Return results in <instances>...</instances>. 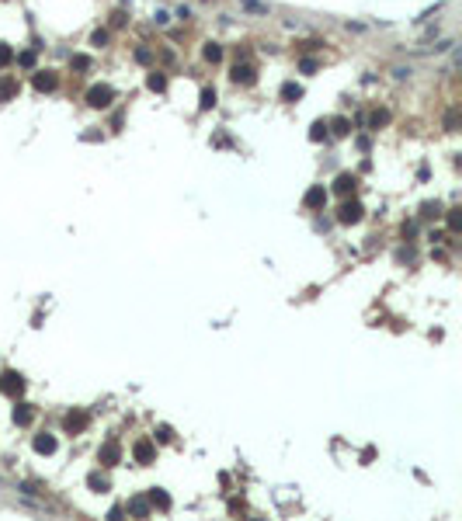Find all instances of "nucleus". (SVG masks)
Here are the masks:
<instances>
[{
  "instance_id": "obj_1",
  "label": "nucleus",
  "mask_w": 462,
  "mask_h": 521,
  "mask_svg": "<svg viewBox=\"0 0 462 521\" xmlns=\"http://www.w3.org/2000/svg\"><path fill=\"white\" fill-rule=\"evenodd\" d=\"M111 101H115V90H111L108 83H94V87L87 90V104H90V108H108Z\"/></svg>"
},
{
  "instance_id": "obj_2",
  "label": "nucleus",
  "mask_w": 462,
  "mask_h": 521,
  "mask_svg": "<svg viewBox=\"0 0 462 521\" xmlns=\"http://www.w3.org/2000/svg\"><path fill=\"white\" fill-rule=\"evenodd\" d=\"M0 389H3L7 396H21V393H24V375L21 372H3L0 375Z\"/></svg>"
},
{
  "instance_id": "obj_3",
  "label": "nucleus",
  "mask_w": 462,
  "mask_h": 521,
  "mask_svg": "<svg viewBox=\"0 0 462 521\" xmlns=\"http://www.w3.org/2000/svg\"><path fill=\"white\" fill-rule=\"evenodd\" d=\"M362 216H365V209H362V202H344V205L337 209V223H344V226L358 223Z\"/></svg>"
},
{
  "instance_id": "obj_4",
  "label": "nucleus",
  "mask_w": 462,
  "mask_h": 521,
  "mask_svg": "<svg viewBox=\"0 0 462 521\" xmlns=\"http://www.w3.org/2000/svg\"><path fill=\"white\" fill-rule=\"evenodd\" d=\"M132 455H136V462H139V466H150V462L156 459V448H153L150 438H139V442L132 445Z\"/></svg>"
},
{
  "instance_id": "obj_5",
  "label": "nucleus",
  "mask_w": 462,
  "mask_h": 521,
  "mask_svg": "<svg viewBox=\"0 0 462 521\" xmlns=\"http://www.w3.org/2000/svg\"><path fill=\"white\" fill-rule=\"evenodd\" d=\"M97 459H101L104 466H118V462H122V445H118V442H104L101 452H97Z\"/></svg>"
},
{
  "instance_id": "obj_6",
  "label": "nucleus",
  "mask_w": 462,
  "mask_h": 521,
  "mask_svg": "<svg viewBox=\"0 0 462 521\" xmlns=\"http://www.w3.org/2000/svg\"><path fill=\"white\" fill-rule=\"evenodd\" d=\"M17 90H21V83H17V76H0V104H7V101H14L17 97Z\"/></svg>"
},
{
  "instance_id": "obj_7",
  "label": "nucleus",
  "mask_w": 462,
  "mask_h": 521,
  "mask_svg": "<svg viewBox=\"0 0 462 521\" xmlns=\"http://www.w3.org/2000/svg\"><path fill=\"white\" fill-rule=\"evenodd\" d=\"M355 188H358V177H355V174H337V181H334V191H337L341 198L355 195Z\"/></svg>"
},
{
  "instance_id": "obj_8",
  "label": "nucleus",
  "mask_w": 462,
  "mask_h": 521,
  "mask_svg": "<svg viewBox=\"0 0 462 521\" xmlns=\"http://www.w3.org/2000/svg\"><path fill=\"white\" fill-rule=\"evenodd\" d=\"M56 87H59V73H52V70H38L35 73V90L45 94V90H56Z\"/></svg>"
},
{
  "instance_id": "obj_9",
  "label": "nucleus",
  "mask_w": 462,
  "mask_h": 521,
  "mask_svg": "<svg viewBox=\"0 0 462 521\" xmlns=\"http://www.w3.org/2000/svg\"><path fill=\"white\" fill-rule=\"evenodd\" d=\"M323 202H327V191H323V184L309 188L306 195H303V205H306V209H323Z\"/></svg>"
},
{
  "instance_id": "obj_10",
  "label": "nucleus",
  "mask_w": 462,
  "mask_h": 521,
  "mask_svg": "<svg viewBox=\"0 0 462 521\" xmlns=\"http://www.w3.org/2000/svg\"><path fill=\"white\" fill-rule=\"evenodd\" d=\"M230 76H233V83H243L247 87V83H254V66L250 63H236Z\"/></svg>"
},
{
  "instance_id": "obj_11",
  "label": "nucleus",
  "mask_w": 462,
  "mask_h": 521,
  "mask_svg": "<svg viewBox=\"0 0 462 521\" xmlns=\"http://www.w3.org/2000/svg\"><path fill=\"white\" fill-rule=\"evenodd\" d=\"M35 452L38 455H52L56 452V435H35Z\"/></svg>"
},
{
  "instance_id": "obj_12",
  "label": "nucleus",
  "mask_w": 462,
  "mask_h": 521,
  "mask_svg": "<svg viewBox=\"0 0 462 521\" xmlns=\"http://www.w3.org/2000/svg\"><path fill=\"white\" fill-rule=\"evenodd\" d=\"M278 94H282V101H289V104H296V101L303 97V87L289 80V83H282V90H278Z\"/></svg>"
},
{
  "instance_id": "obj_13",
  "label": "nucleus",
  "mask_w": 462,
  "mask_h": 521,
  "mask_svg": "<svg viewBox=\"0 0 462 521\" xmlns=\"http://www.w3.org/2000/svg\"><path fill=\"white\" fill-rule=\"evenodd\" d=\"M35 421V410L28 407V403H21V407H14V424H21V428H28Z\"/></svg>"
},
{
  "instance_id": "obj_14",
  "label": "nucleus",
  "mask_w": 462,
  "mask_h": 521,
  "mask_svg": "<svg viewBox=\"0 0 462 521\" xmlns=\"http://www.w3.org/2000/svg\"><path fill=\"white\" fill-rule=\"evenodd\" d=\"M129 515L146 518V515H150V497H132V501H129Z\"/></svg>"
},
{
  "instance_id": "obj_15",
  "label": "nucleus",
  "mask_w": 462,
  "mask_h": 521,
  "mask_svg": "<svg viewBox=\"0 0 462 521\" xmlns=\"http://www.w3.org/2000/svg\"><path fill=\"white\" fill-rule=\"evenodd\" d=\"M87 421H90V417H87V414H66V421H63V424H66V431H83V428H87Z\"/></svg>"
},
{
  "instance_id": "obj_16",
  "label": "nucleus",
  "mask_w": 462,
  "mask_h": 521,
  "mask_svg": "<svg viewBox=\"0 0 462 521\" xmlns=\"http://www.w3.org/2000/svg\"><path fill=\"white\" fill-rule=\"evenodd\" d=\"M150 508H160V511H167V508H170V497H167L160 487H153V490H150Z\"/></svg>"
},
{
  "instance_id": "obj_17",
  "label": "nucleus",
  "mask_w": 462,
  "mask_h": 521,
  "mask_svg": "<svg viewBox=\"0 0 462 521\" xmlns=\"http://www.w3.org/2000/svg\"><path fill=\"white\" fill-rule=\"evenodd\" d=\"M202 56H205V63H219V59H223V45H219V42H205Z\"/></svg>"
},
{
  "instance_id": "obj_18",
  "label": "nucleus",
  "mask_w": 462,
  "mask_h": 521,
  "mask_svg": "<svg viewBox=\"0 0 462 521\" xmlns=\"http://www.w3.org/2000/svg\"><path fill=\"white\" fill-rule=\"evenodd\" d=\"M146 87H150V90H167V76L153 70V73L146 76Z\"/></svg>"
},
{
  "instance_id": "obj_19",
  "label": "nucleus",
  "mask_w": 462,
  "mask_h": 521,
  "mask_svg": "<svg viewBox=\"0 0 462 521\" xmlns=\"http://www.w3.org/2000/svg\"><path fill=\"white\" fill-rule=\"evenodd\" d=\"M198 108H202V111L216 108V90H212V87H205V90H202V101H198Z\"/></svg>"
},
{
  "instance_id": "obj_20",
  "label": "nucleus",
  "mask_w": 462,
  "mask_h": 521,
  "mask_svg": "<svg viewBox=\"0 0 462 521\" xmlns=\"http://www.w3.org/2000/svg\"><path fill=\"white\" fill-rule=\"evenodd\" d=\"M421 216H424V219H438V216H442V205H438V202H424V205H421Z\"/></svg>"
},
{
  "instance_id": "obj_21",
  "label": "nucleus",
  "mask_w": 462,
  "mask_h": 521,
  "mask_svg": "<svg viewBox=\"0 0 462 521\" xmlns=\"http://www.w3.org/2000/svg\"><path fill=\"white\" fill-rule=\"evenodd\" d=\"M330 129H334V136H348V132H351V122H348V118H334Z\"/></svg>"
},
{
  "instance_id": "obj_22",
  "label": "nucleus",
  "mask_w": 462,
  "mask_h": 521,
  "mask_svg": "<svg viewBox=\"0 0 462 521\" xmlns=\"http://www.w3.org/2000/svg\"><path fill=\"white\" fill-rule=\"evenodd\" d=\"M309 139H313V143L327 139V122H313V129H309Z\"/></svg>"
},
{
  "instance_id": "obj_23",
  "label": "nucleus",
  "mask_w": 462,
  "mask_h": 521,
  "mask_svg": "<svg viewBox=\"0 0 462 521\" xmlns=\"http://www.w3.org/2000/svg\"><path fill=\"white\" fill-rule=\"evenodd\" d=\"M10 63H14V49H10L7 42H0V70L10 66Z\"/></svg>"
},
{
  "instance_id": "obj_24",
  "label": "nucleus",
  "mask_w": 462,
  "mask_h": 521,
  "mask_svg": "<svg viewBox=\"0 0 462 521\" xmlns=\"http://www.w3.org/2000/svg\"><path fill=\"white\" fill-rule=\"evenodd\" d=\"M449 229H452V233L462 229V209H449Z\"/></svg>"
},
{
  "instance_id": "obj_25",
  "label": "nucleus",
  "mask_w": 462,
  "mask_h": 521,
  "mask_svg": "<svg viewBox=\"0 0 462 521\" xmlns=\"http://www.w3.org/2000/svg\"><path fill=\"white\" fill-rule=\"evenodd\" d=\"M247 10H254V14H268V3H261V0H240Z\"/></svg>"
},
{
  "instance_id": "obj_26",
  "label": "nucleus",
  "mask_w": 462,
  "mask_h": 521,
  "mask_svg": "<svg viewBox=\"0 0 462 521\" xmlns=\"http://www.w3.org/2000/svg\"><path fill=\"white\" fill-rule=\"evenodd\" d=\"M87 483H90L94 490H108V480H104V476H97V473H90V476H87Z\"/></svg>"
},
{
  "instance_id": "obj_27",
  "label": "nucleus",
  "mask_w": 462,
  "mask_h": 521,
  "mask_svg": "<svg viewBox=\"0 0 462 521\" xmlns=\"http://www.w3.org/2000/svg\"><path fill=\"white\" fill-rule=\"evenodd\" d=\"M369 122H372V129H379V125L389 122V111H372V118H369Z\"/></svg>"
},
{
  "instance_id": "obj_28",
  "label": "nucleus",
  "mask_w": 462,
  "mask_h": 521,
  "mask_svg": "<svg viewBox=\"0 0 462 521\" xmlns=\"http://www.w3.org/2000/svg\"><path fill=\"white\" fill-rule=\"evenodd\" d=\"M90 45H97V49H101V45H108V31H101V28H97V31L90 35Z\"/></svg>"
},
{
  "instance_id": "obj_29",
  "label": "nucleus",
  "mask_w": 462,
  "mask_h": 521,
  "mask_svg": "<svg viewBox=\"0 0 462 521\" xmlns=\"http://www.w3.org/2000/svg\"><path fill=\"white\" fill-rule=\"evenodd\" d=\"M73 70H90V56H73Z\"/></svg>"
},
{
  "instance_id": "obj_30",
  "label": "nucleus",
  "mask_w": 462,
  "mask_h": 521,
  "mask_svg": "<svg viewBox=\"0 0 462 521\" xmlns=\"http://www.w3.org/2000/svg\"><path fill=\"white\" fill-rule=\"evenodd\" d=\"M456 125H459V115H456V111H449V115H445V129H449V132H456Z\"/></svg>"
},
{
  "instance_id": "obj_31",
  "label": "nucleus",
  "mask_w": 462,
  "mask_h": 521,
  "mask_svg": "<svg viewBox=\"0 0 462 521\" xmlns=\"http://www.w3.org/2000/svg\"><path fill=\"white\" fill-rule=\"evenodd\" d=\"M156 438H160V442H170V438H174V431H170L167 424H160V428H156Z\"/></svg>"
},
{
  "instance_id": "obj_32",
  "label": "nucleus",
  "mask_w": 462,
  "mask_h": 521,
  "mask_svg": "<svg viewBox=\"0 0 462 521\" xmlns=\"http://www.w3.org/2000/svg\"><path fill=\"white\" fill-rule=\"evenodd\" d=\"M299 70H303V73H316V59H303Z\"/></svg>"
},
{
  "instance_id": "obj_33",
  "label": "nucleus",
  "mask_w": 462,
  "mask_h": 521,
  "mask_svg": "<svg viewBox=\"0 0 462 521\" xmlns=\"http://www.w3.org/2000/svg\"><path fill=\"white\" fill-rule=\"evenodd\" d=\"M136 59H139V63H150L153 52H150V49H136Z\"/></svg>"
},
{
  "instance_id": "obj_34",
  "label": "nucleus",
  "mask_w": 462,
  "mask_h": 521,
  "mask_svg": "<svg viewBox=\"0 0 462 521\" xmlns=\"http://www.w3.org/2000/svg\"><path fill=\"white\" fill-rule=\"evenodd\" d=\"M17 63H21V66H35V52H24V56H17Z\"/></svg>"
},
{
  "instance_id": "obj_35",
  "label": "nucleus",
  "mask_w": 462,
  "mask_h": 521,
  "mask_svg": "<svg viewBox=\"0 0 462 521\" xmlns=\"http://www.w3.org/2000/svg\"><path fill=\"white\" fill-rule=\"evenodd\" d=\"M153 21H156V24H167V21H170V14H167V10H156Z\"/></svg>"
},
{
  "instance_id": "obj_36",
  "label": "nucleus",
  "mask_w": 462,
  "mask_h": 521,
  "mask_svg": "<svg viewBox=\"0 0 462 521\" xmlns=\"http://www.w3.org/2000/svg\"><path fill=\"white\" fill-rule=\"evenodd\" d=\"M393 76H396V80H407V76H410V70H407V66H396V70H393Z\"/></svg>"
}]
</instances>
